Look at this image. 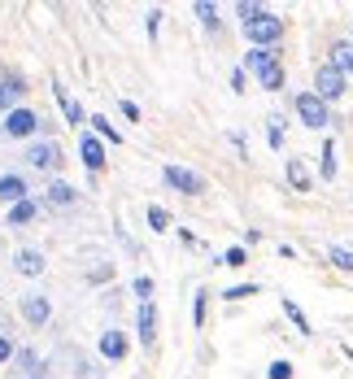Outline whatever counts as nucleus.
Returning a JSON list of instances; mask_svg holds the SVG:
<instances>
[{
	"mask_svg": "<svg viewBox=\"0 0 353 379\" xmlns=\"http://www.w3.org/2000/svg\"><path fill=\"white\" fill-rule=\"evenodd\" d=\"M244 35L253 40L258 48H266V44H275V40L284 35V22H280V18H270V13H258V18H249V22H244Z\"/></svg>",
	"mask_w": 353,
	"mask_h": 379,
	"instance_id": "nucleus-1",
	"label": "nucleus"
},
{
	"mask_svg": "<svg viewBox=\"0 0 353 379\" xmlns=\"http://www.w3.org/2000/svg\"><path fill=\"white\" fill-rule=\"evenodd\" d=\"M297 114L306 126H327V100H318V92H301L297 96Z\"/></svg>",
	"mask_w": 353,
	"mask_h": 379,
	"instance_id": "nucleus-2",
	"label": "nucleus"
},
{
	"mask_svg": "<svg viewBox=\"0 0 353 379\" xmlns=\"http://www.w3.org/2000/svg\"><path fill=\"white\" fill-rule=\"evenodd\" d=\"M314 88H318V100H336V96L345 92V70L323 66V70H318V79H314Z\"/></svg>",
	"mask_w": 353,
	"mask_h": 379,
	"instance_id": "nucleus-3",
	"label": "nucleus"
},
{
	"mask_svg": "<svg viewBox=\"0 0 353 379\" xmlns=\"http://www.w3.org/2000/svg\"><path fill=\"white\" fill-rule=\"evenodd\" d=\"M166 184H170V188H179V192H188V196L205 192L201 174H192V170H184V166H166Z\"/></svg>",
	"mask_w": 353,
	"mask_h": 379,
	"instance_id": "nucleus-4",
	"label": "nucleus"
},
{
	"mask_svg": "<svg viewBox=\"0 0 353 379\" xmlns=\"http://www.w3.org/2000/svg\"><path fill=\"white\" fill-rule=\"evenodd\" d=\"M35 126H40V118H35L31 109H13V114L5 118V131H9V136H18V140H22V136H31Z\"/></svg>",
	"mask_w": 353,
	"mask_h": 379,
	"instance_id": "nucleus-5",
	"label": "nucleus"
},
{
	"mask_svg": "<svg viewBox=\"0 0 353 379\" xmlns=\"http://www.w3.org/2000/svg\"><path fill=\"white\" fill-rule=\"evenodd\" d=\"M0 196H5L9 205L27 200V179H22V174H5V179H0Z\"/></svg>",
	"mask_w": 353,
	"mask_h": 379,
	"instance_id": "nucleus-6",
	"label": "nucleus"
},
{
	"mask_svg": "<svg viewBox=\"0 0 353 379\" xmlns=\"http://www.w3.org/2000/svg\"><path fill=\"white\" fill-rule=\"evenodd\" d=\"M79 153H83L88 170H100V166H105V148H100V140H92V136L79 140Z\"/></svg>",
	"mask_w": 353,
	"mask_h": 379,
	"instance_id": "nucleus-7",
	"label": "nucleus"
},
{
	"mask_svg": "<svg viewBox=\"0 0 353 379\" xmlns=\"http://www.w3.org/2000/svg\"><path fill=\"white\" fill-rule=\"evenodd\" d=\"M153 336H157V310L144 301V306H140V340L153 344Z\"/></svg>",
	"mask_w": 353,
	"mask_h": 379,
	"instance_id": "nucleus-8",
	"label": "nucleus"
},
{
	"mask_svg": "<svg viewBox=\"0 0 353 379\" xmlns=\"http://www.w3.org/2000/svg\"><path fill=\"white\" fill-rule=\"evenodd\" d=\"M100 353H105V358H122V353H127V336H122V332H105V336H100Z\"/></svg>",
	"mask_w": 353,
	"mask_h": 379,
	"instance_id": "nucleus-9",
	"label": "nucleus"
},
{
	"mask_svg": "<svg viewBox=\"0 0 353 379\" xmlns=\"http://www.w3.org/2000/svg\"><path fill=\"white\" fill-rule=\"evenodd\" d=\"M22 314H27L35 327L48 323V301H44V296H27V301H22Z\"/></svg>",
	"mask_w": 353,
	"mask_h": 379,
	"instance_id": "nucleus-10",
	"label": "nucleus"
},
{
	"mask_svg": "<svg viewBox=\"0 0 353 379\" xmlns=\"http://www.w3.org/2000/svg\"><path fill=\"white\" fill-rule=\"evenodd\" d=\"M27 162H31V166H57V148H53V144H31Z\"/></svg>",
	"mask_w": 353,
	"mask_h": 379,
	"instance_id": "nucleus-11",
	"label": "nucleus"
},
{
	"mask_svg": "<svg viewBox=\"0 0 353 379\" xmlns=\"http://www.w3.org/2000/svg\"><path fill=\"white\" fill-rule=\"evenodd\" d=\"M18 270H22V275H40V270H44V258H40L35 248H27V253H18Z\"/></svg>",
	"mask_w": 353,
	"mask_h": 379,
	"instance_id": "nucleus-12",
	"label": "nucleus"
},
{
	"mask_svg": "<svg viewBox=\"0 0 353 379\" xmlns=\"http://www.w3.org/2000/svg\"><path fill=\"white\" fill-rule=\"evenodd\" d=\"M258 79H262V88H270V92H275V88H284V66H280V61L266 66V70L258 74Z\"/></svg>",
	"mask_w": 353,
	"mask_h": 379,
	"instance_id": "nucleus-13",
	"label": "nucleus"
},
{
	"mask_svg": "<svg viewBox=\"0 0 353 379\" xmlns=\"http://www.w3.org/2000/svg\"><path fill=\"white\" fill-rule=\"evenodd\" d=\"M266 66H275V53H270V48H253V53H249V70H266Z\"/></svg>",
	"mask_w": 353,
	"mask_h": 379,
	"instance_id": "nucleus-14",
	"label": "nucleus"
},
{
	"mask_svg": "<svg viewBox=\"0 0 353 379\" xmlns=\"http://www.w3.org/2000/svg\"><path fill=\"white\" fill-rule=\"evenodd\" d=\"M288 179H292L297 192H306V188H310V174H306V166H301V162H288Z\"/></svg>",
	"mask_w": 353,
	"mask_h": 379,
	"instance_id": "nucleus-15",
	"label": "nucleus"
},
{
	"mask_svg": "<svg viewBox=\"0 0 353 379\" xmlns=\"http://www.w3.org/2000/svg\"><path fill=\"white\" fill-rule=\"evenodd\" d=\"M332 174H336V144L327 140L323 144V179H332Z\"/></svg>",
	"mask_w": 353,
	"mask_h": 379,
	"instance_id": "nucleus-16",
	"label": "nucleus"
},
{
	"mask_svg": "<svg viewBox=\"0 0 353 379\" xmlns=\"http://www.w3.org/2000/svg\"><path fill=\"white\" fill-rule=\"evenodd\" d=\"M35 218V205H31V200H18V205L9 210V222H31Z\"/></svg>",
	"mask_w": 353,
	"mask_h": 379,
	"instance_id": "nucleus-17",
	"label": "nucleus"
},
{
	"mask_svg": "<svg viewBox=\"0 0 353 379\" xmlns=\"http://www.w3.org/2000/svg\"><path fill=\"white\" fill-rule=\"evenodd\" d=\"M18 92H22L18 83H0V109H9V114H13V100H18Z\"/></svg>",
	"mask_w": 353,
	"mask_h": 379,
	"instance_id": "nucleus-18",
	"label": "nucleus"
},
{
	"mask_svg": "<svg viewBox=\"0 0 353 379\" xmlns=\"http://www.w3.org/2000/svg\"><path fill=\"white\" fill-rule=\"evenodd\" d=\"M148 227H153V231H166V227H170V214H166L162 205H153V210H148Z\"/></svg>",
	"mask_w": 353,
	"mask_h": 379,
	"instance_id": "nucleus-19",
	"label": "nucleus"
},
{
	"mask_svg": "<svg viewBox=\"0 0 353 379\" xmlns=\"http://www.w3.org/2000/svg\"><path fill=\"white\" fill-rule=\"evenodd\" d=\"M57 96H61V109H66V118H70V122H79V126H83V109H79V105H74V100H70L66 92H57Z\"/></svg>",
	"mask_w": 353,
	"mask_h": 379,
	"instance_id": "nucleus-20",
	"label": "nucleus"
},
{
	"mask_svg": "<svg viewBox=\"0 0 353 379\" xmlns=\"http://www.w3.org/2000/svg\"><path fill=\"white\" fill-rule=\"evenodd\" d=\"M48 192H53V200H57V205H70V200H74V188H70V184H53Z\"/></svg>",
	"mask_w": 353,
	"mask_h": 379,
	"instance_id": "nucleus-21",
	"label": "nucleus"
},
{
	"mask_svg": "<svg viewBox=\"0 0 353 379\" xmlns=\"http://www.w3.org/2000/svg\"><path fill=\"white\" fill-rule=\"evenodd\" d=\"M92 126H96V131L105 136V140H114V144L122 140V136H118V126H114V122H105V118H92Z\"/></svg>",
	"mask_w": 353,
	"mask_h": 379,
	"instance_id": "nucleus-22",
	"label": "nucleus"
},
{
	"mask_svg": "<svg viewBox=\"0 0 353 379\" xmlns=\"http://www.w3.org/2000/svg\"><path fill=\"white\" fill-rule=\"evenodd\" d=\"M327 258H332V262H336L340 270H353V253H349V248H332V253H327Z\"/></svg>",
	"mask_w": 353,
	"mask_h": 379,
	"instance_id": "nucleus-23",
	"label": "nucleus"
},
{
	"mask_svg": "<svg viewBox=\"0 0 353 379\" xmlns=\"http://www.w3.org/2000/svg\"><path fill=\"white\" fill-rule=\"evenodd\" d=\"M227 301H244V296H258V288L253 284H240V288H232V292H222Z\"/></svg>",
	"mask_w": 353,
	"mask_h": 379,
	"instance_id": "nucleus-24",
	"label": "nucleus"
},
{
	"mask_svg": "<svg viewBox=\"0 0 353 379\" xmlns=\"http://www.w3.org/2000/svg\"><path fill=\"white\" fill-rule=\"evenodd\" d=\"M249 258H244V248H227L222 253V266H244Z\"/></svg>",
	"mask_w": 353,
	"mask_h": 379,
	"instance_id": "nucleus-25",
	"label": "nucleus"
},
{
	"mask_svg": "<svg viewBox=\"0 0 353 379\" xmlns=\"http://www.w3.org/2000/svg\"><path fill=\"white\" fill-rule=\"evenodd\" d=\"M284 310H288V318H292V323L301 327V332H310V323H306V314H301V310L292 306V301H284Z\"/></svg>",
	"mask_w": 353,
	"mask_h": 379,
	"instance_id": "nucleus-26",
	"label": "nucleus"
},
{
	"mask_svg": "<svg viewBox=\"0 0 353 379\" xmlns=\"http://www.w3.org/2000/svg\"><path fill=\"white\" fill-rule=\"evenodd\" d=\"M270 379H292V362H270Z\"/></svg>",
	"mask_w": 353,
	"mask_h": 379,
	"instance_id": "nucleus-27",
	"label": "nucleus"
},
{
	"mask_svg": "<svg viewBox=\"0 0 353 379\" xmlns=\"http://www.w3.org/2000/svg\"><path fill=\"white\" fill-rule=\"evenodd\" d=\"M196 18L205 22V27H214V22H218V18H214V5H196Z\"/></svg>",
	"mask_w": 353,
	"mask_h": 379,
	"instance_id": "nucleus-28",
	"label": "nucleus"
},
{
	"mask_svg": "<svg viewBox=\"0 0 353 379\" xmlns=\"http://www.w3.org/2000/svg\"><path fill=\"white\" fill-rule=\"evenodd\" d=\"M266 136H270V144H275V148L284 144V131H280V122H270V131H266Z\"/></svg>",
	"mask_w": 353,
	"mask_h": 379,
	"instance_id": "nucleus-29",
	"label": "nucleus"
},
{
	"mask_svg": "<svg viewBox=\"0 0 353 379\" xmlns=\"http://www.w3.org/2000/svg\"><path fill=\"white\" fill-rule=\"evenodd\" d=\"M9 358H13V344H9L5 336H0V362H9Z\"/></svg>",
	"mask_w": 353,
	"mask_h": 379,
	"instance_id": "nucleus-30",
	"label": "nucleus"
},
{
	"mask_svg": "<svg viewBox=\"0 0 353 379\" xmlns=\"http://www.w3.org/2000/svg\"><path fill=\"white\" fill-rule=\"evenodd\" d=\"M349 70H353V66H349Z\"/></svg>",
	"mask_w": 353,
	"mask_h": 379,
	"instance_id": "nucleus-31",
	"label": "nucleus"
}]
</instances>
